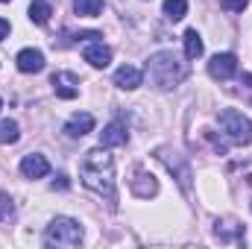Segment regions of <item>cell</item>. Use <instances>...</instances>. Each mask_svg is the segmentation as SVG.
Masks as SVG:
<instances>
[{"label":"cell","instance_id":"cell-8","mask_svg":"<svg viewBox=\"0 0 252 249\" xmlns=\"http://www.w3.org/2000/svg\"><path fill=\"white\" fill-rule=\"evenodd\" d=\"M21 173H24L27 179H44V176L50 173V164H47V158H44V156L30 153V156H24V158H21Z\"/></svg>","mask_w":252,"mask_h":249},{"label":"cell","instance_id":"cell-5","mask_svg":"<svg viewBox=\"0 0 252 249\" xmlns=\"http://www.w3.org/2000/svg\"><path fill=\"white\" fill-rule=\"evenodd\" d=\"M156 158L167 164V170L179 179L182 190H190V167H188V161H185V156H179V153H173V150H167V147H158V150H156Z\"/></svg>","mask_w":252,"mask_h":249},{"label":"cell","instance_id":"cell-23","mask_svg":"<svg viewBox=\"0 0 252 249\" xmlns=\"http://www.w3.org/2000/svg\"><path fill=\"white\" fill-rule=\"evenodd\" d=\"M9 30H12V27H9V21H3V18H0V41L9 35Z\"/></svg>","mask_w":252,"mask_h":249},{"label":"cell","instance_id":"cell-9","mask_svg":"<svg viewBox=\"0 0 252 249\" xmlns=\"http://www.w3.org/2000/svg\"><path fill=\"white\" fill-rule=\"evenodd\" d=\"M15 62H18V70H21V73H41V70H44V53L27 47V50L18 53Z\"/></svg>","mask_w":252,"mask_h":249},{"label":"cell","instance_id":"cell-18","mask_svg":"<svg viewBox=\"0 0 252 249\" xmlns=\"http://www.w3.org/2000/svg\"><path fill=\"white\" fill-rule=\"evenodd\" d=\"M164 15L170 21H182L188 15V0H164Z\"/></svg>","mask_w":252,"mask_h":249},{"label":"cell","instance_id":"cell-10","mask_svg":"<svg viewBox=\"0 0 252 249\" xmlns=\"http://www.w3.org/2000/svg\"><path fill=\"white\" fill-rule=\"evenodd\" d=\"M91 129H94V115L76 112V115L64 124V135H67V138H82V135H88Z\"/></svg>","mask_w":252,"mask_h":249},{"label":"cell","instance_id":"cell-4","mask_svg":"<svg viewBox=\"0 0 252 249\" xmlns=\"http://www.w3.org/2000/svg\"><path fill=\"white\" fill-rule=\"evenodd\" d=\"M220 126H223V132H226L235 144H241V147L252 141V121L244 118V112H238V109H223V112H220Z\"/></svg>","mask_w":252,"mask_h":249},{"label":"cell","instance_id":"cell-14","mask_svg":"<svg viewBox=\"0 0 252 249\" xmlns=\"http://www.w3.org/2000/svg\"><path fill=\"white\" fill-rule=\"evenodd\" d=\"M132 190H135L138 196H156V193H158V182H156L153 173H138V176L132 179Z\"/></svg>","mask_w":252,"mask_h":249},{"label":"cell","instance_id":"cell-21","mask_svg":"<svg viewBox=\"0 0 252 249\" xmlns=\"http://www.w3.org/2000/svg\"><path fill=\"white\" fill-rule=\"evenodd\" d=\"M247 3H250V0H220V6H223V9H229V12H244V9H247Z\"/></svg>","mask_w":252,"mask_h":249},{"label":"cell","instance_id":"cell-3","mask_svg":"<svg viewBox=\"0 0 252 249\" xmlns=\"http://www.w3.org/2000/svg\"><path fill=\"white\" fill-rule=\"evenodd\" d=\"M82 241V226L70 217H56L47 232H44V244L47 247H62V249H70V247H79Z\"/></svg>","mask_w":252,"mask_h":249},{"label":"cell","instance_id":"cell-24","mask_svg":"<svg viewBox=\"0 0 252 249\" xmlns=\"http://www.w3.org/2000/svg\"><path fill=\"white\" fill-rule=\"evenodd\" d=\"M0 3H9V0H0Z\"/></svg>","mask_w":252,"mask_h":249},{"label":"cell","instance_id":"cell-25","mask_svg":"<svg viewBox=\"0 0 252 249\" xmlns=\"http://www.w3.org/2000/svg\"><path fill=\"white\" fill-rule=\"evenodd\" d=\"M0 109H3V100H0Z\"/></svg>","mask_w":252,"mask_h":249},{"label":"cell","instance_id":"cell-15","mask_svg":"<svg viewBox=\"0 0 252 249\" xmlns=\"http://www.w3.org/2000/svg\"><path fill=\"white\" fill-rule=\"evenodd\" d=\"M50 15H53V12H50V3H47V0H32V3H30V21H32V24L44 27V24L50 21Z\"/></svg>","mask_w":252,"mask_h":249},{"label":"cell","instance_id":"cell-1","mask_svg":"<svg viewBox=\"0 0 252 249\" xmlns=\"http://www.w3.org/2000/svg\"><path fill=\"white\" fill-rule=\"evenodd\" d=\"M79 176H82L85 187H91L94 193H100L109 202H115V158L106 153V147H97V150L85 153Z\"/></svg>","mask_w":252,"mask_h":249},{"label":"cell","instance_id":"cell-6","mask_svg":"<svg viewBox=\"0 0 252 249\" xmlns=\"http://www.w3.org/2000/svg\"><path fill=\"white\" fill-rule=\"evenodd\" d=\"M50 85H53L56 97H62V100H73L79 94V79L73 73H67V70H56L50 76Z\"/></svg>","mask_w":252,"mask_h":249},{"label":"cell","instance_id":"cell-7","mask_svg":"<svg viewBox=\"0 0 252 249\" xmlns=\"http://www.w3.org/2000/svg\"><path fill=\"white\" fill-rule=\"evenodd\" d=\"M235 70H238L235 53H217V56H211V62H208V73H211L214 79H232Z\"/></svg>","mask_w":252,"mask_h":249},{"label":"cell","instance_id":"cell-19","mask_svg":"<svg viewBox=\"0 0 252 249\" xmlns=\"http://www.w3.org/2000/svg\"><path fill=\"white\" fill-rule=\"evenodd\" d=\"M21 138V129L15 121H0V144H15Z\"/></svg>","mask_w":252,"mask_h":249},{"label":"cell","instance_id":"cell-12","mask_svg":"<svg viewBox=\"0 0 252 249\" xmlns=\"http://www.w3.org/2000/svg\"><path fill=\"white\" fill-rule=\"evenodd\" d=\"M82 56H85V62L94 64V67H106V64L112 62V50H109L103 41H91Z\"/></svg>","mask_w":252,"mask_h":249},{"label":"cell","instance_id":"cell-13","mask_svg":"<svg viewBox=\"0 0 252 249\" xmlns=\"http://www.w3.org/2000/svg\"><path fill=\"white\" fill-rule=\"evenodd\" d=\"M115 85H118V88H124V91H135V88L141 85V70H138V67H132V64L118 67V70H115Z\"/></svg>","mask_w":252,"mask_h":249},{"label":"cell","instance_id":"cell-20","mask_svg":"<svg viewBox=\"0 0 252 249\" xmlns=\"http://www.w3.org/2000/svg\"><path fill=\"white\" fill-rule=\"evenodd\" d=\"M205 138H208V141H211V147H214V153H217V156H226V153H229V144H226V141H223V138H217V135H214V132H211V129H208V132H205Z\"/></svg>","mask_w":252,"mask_h":249},{"label":"cell","instance_id":"cell-11","mask_svg":"<svg viewBox=\"0 0 252 249\" xmlns=\"http://www.w3.org/2000/svg\"><path fill=\"white\" fill-rule=\"evenodd\" d=\"M126 126L121 124V121H112V124L106 126L103 132H100V147H121V144H126Z\"/></svg>","mask_w":252,"mask_h":249},{"label":"cell","instance_id":"cell-16","mask_svg":"<svg viewBox=\"0 0 252 249\" xmlns=\"http://www.w3.org/2000/svg\"><path fill=\"white\" fill-rule=\"evenodd\" d=\"M202 50H205V47H202L199 32H196V30H188V32H185V56H188V59H199Z\"/></svg>","mask_w":252,"mask_h":249},{"label":"cell","instance_id":"cell-2","mask_svg":"<svg viewBox=\"0 0 252 249\" xmlns=\"http://www.w3.org/2000/svg\"><path fill=\"white\" fill-rule=\"evenodd\" d=\"M147 73H150V79H153L156 88L167 91V88L179 85V82L188 76V64L182 62L173 50H161V53L150 56V62H147Z\"/></svg>","mask_w":252,"mask_h":249},{"label":"cell","instance_id":"cell-22","mask_svg":"<svg viewBox=\"0 0 252 249\" xmlns=\"http://www.w3.org/2000/svg\"><path fill=\"white\" fill-rule=\"evenodd\" d=\"M53 187H59V190H67V176H64V173H59V176H56V182H53Z\"/></svg>","mask_w":252,"mask_h":249},{"label":"cell","instance_id":"cell-17","mask_svg":"<svg viewBox=\"0 0 252 249\" xmlns=\"http://www.w3.org/2000/svg\"><path fill=\"white\" fill-rule=\"evenodd\" d=\"M73 12L82 15V18H94L103 12V0H76L73 3Z\"/></svg>","mask_w":252,"mask_h":249}]
</instances>
